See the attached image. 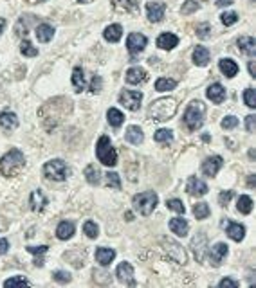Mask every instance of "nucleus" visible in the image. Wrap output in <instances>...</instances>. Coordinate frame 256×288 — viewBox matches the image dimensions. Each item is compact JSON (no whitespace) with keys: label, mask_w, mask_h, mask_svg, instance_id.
Here are the masks:
<instances>
[{"label":"nucleus","mask_w":256,"mask_h":288,"mask_svg":"<svg viewBox=\"0 0 256 288\" xmlns=\"http://www.w3.org/2000/svg\"><path fill=\"white\" fill-rule=\"evenodd\" d=\"M177 112V101L173 97H159L155 99L148 108V117L157 123H164L172 119Z\"/></svg>","instance_id":"f257e3e1"},{"label":"nucleus","mask_w":256,"mask_h":288,"mask_svg":"<svg viewBox=\"0 0 256 288\" xmlns=\"http://www.w3.org/2000/svg\"><path fill=\"white\" fill-rule=\"evenodd\" d=\"M25 168V157L24 153L13 148L6 155H2L0 159V173L4 176H17L20 175V171Z\"/></svg>","instance_id":"f03ea898"},{"label":"nucleus","mask_w":256,"mask_h":288,"mask_svg":"<svg viewBox=\"0 0 256 288\" xmlns=\"http://www.w3.org/2000/svg\"><path fill=\"white\" fill-rule=\"evenodd\" d=\"M204 115H206V105L202 101H191L184 112V124L188 126L190 132H197L202 128Z\"/></svg>","instance_id":"7ed1b4c3"},{"label":"nucleus","mask_w":256,"mask_h":288,"mask_svg":"<svg viewBox=\"0 0 256 288\" xmlns=\"http://www.w3.org/2000/svg\"><path fill=\"white\" fill-rule=\"evenodd\" d=\"M96 157L101 164L108 166V168H114L118 164V152H116V148L112 146V142L107 135L99 137V141L96 144Z\"/></svg>","instance_id":"20e7f679"},{"label":"nucleus","mask_w":256,"mask_h":288,"mask_svg":"<svg viewBox=\"0 0 256 288\" xmlns=\"http://www.w3.org/2000/svg\"><path fill=\"white\" fill-rule=\"evenodd\" d=\"M132 204H134V209L139 214L150 216L154 212L155 207H157V204H159V196H157L155 191H143V193L136 194L132 198Z\"/></svg>","instance_id":"39448f33"},{"label":"nucleus","mask_w":256,"mask_h":288,"mask_svg":"<svg viewBox=\"0 0 256 288\" xmlns=\"http://www.w3.org/2000/svg\"><path fill=\"white\" fill-rule=\"evenodd\" d=\"M43 175L51 178V180H56V182H63L69 176V168L61 159H54L49 160L47 164L43 166Z\"/></svg>","instance_id":"423d86ee"},{"label":"nucleus","mask_w":256,"mask_h":288,"mask_svg":"<svg viewBox=\"0 0 256 288\" xmlns=\"http://www.w3.org/2000/svg\"><path fill=\"white\" fill-rule=\"evenodd\" d=\"M161 243H162V247H164V250H166L168 258L172 259V261H175V263H179V265H186L188 256H186L184 249L180 247L177 241L170 240V238H162Z\"/></svg>","instance_id":"0eeeda50"},{"label":"nucleus","mask_w":256,"mask_h":288,"mask_svg":"<svg viewBox=\"0 0 256 288\" xmlns=\"http://www.w3.org/2000/svg\"><path fill=\"white\" fill-rule=\"evenodd\" d=\"M141 101H143V94L137 90H123L119 94V105H123L130 112H137L141 108Z\"/></svg>","instance_id":"6e6552de"},{"label":"nucleus","mask_w":256,"mask_h":288,"mask_svg":"<svg viewBox=\"0 0 256 288\" xmlns=\"http://www.w3.org/2000/svg\"><path fill=\"white\" fill-rule=\"evenodd\" d=\"M146 43H148V38L144 35H141V33H132V35H128V38H126V49H128V53H130L132 56L143 53L144 47H146Z\"/></svg>","instance_id":"1a4fd4ad"},{"label":"nucleus","mask_w":256,"mask_h":288,"mask_svg":"<svg viewBox=\"0 0 256 288\" xmlns=\"http://www.w3.org/2000/svg\"><path fill=\"white\" fill-rule=\"evenodd\" d=\"M116 276H118V281L123 283V285H128V287H136L137 285L136 279H134V267L128 261H123L121 265H118Z\"/></svg>","instance_id":"9d476101"},{"label":"nucleus","mask_w":256,"mask_h":288,"mask_svg":"<svg viewBox=\"0 0 256 288\" xmlns=\"http://www.w3.org/2000/svg\"><path fill=\"white\" fill-rule=\"evenodd\" d=\"M164 13H166V4L164 2H148L146 4V17L154 24L161 22L164 18Z\"/></svg>","instance_id":"9b49d317"},{"label":"nucleus","mask_w":256,"mask_h":288,"mask_svg":"<svg viewBox=\"0 0 256 288\" xmlns=\"http://www.w3.org/2000/svg\"><path fill=\"white\" fill-rule=\"evenodd\" d=\"M227 252H229V249H227L226 243H215L213 247L208 250L209 261H211V265H213V267H220L222 261L226 259Z\"/></svg>","instance_id":"f8f14e48"},{"label":"nucleus","mask_w":256,"mask_h":288,"mask_svg":"<svg viewBox=\"0 0 256 288\" xmlns=\"http://www.w3.org/2000/svg\"><path fill=\"white\" fill-rule=\"evenodd\" d=\"M222 164H224V159H222L220 155H213V157H208V159L204 160L202 164V173L206 176H215L218 171H220Z\"/></svg>","instance_id":"ddd939ff"},{"label":"nucleus","mask_w":256,"mask_h":288,"mask_svg":"<svg viewBox=\"0 0 256 288\" xmlns=\"http://www.w3.org/2000/svg\"><path fill=\"white\" fill-rule=\"evenodd\" d=\"M222 225L226 227L227 236H229L233 241H242L245 238V227L242 224H236V222L226 220V222H222Z\"/></svg>","instance_id":"4468645a"},{"label":"nucleus","mask_w":256,"mask_h":288,"mask_svg":"<svg viewBox=\"0 0 256 288\" xmlns=\"http://www.w3.org/2000/svg\"><path fill=\"white\" fill-rule=\"evenodd\" d=\"M208 184L200 180V178H197V176H190V180H188V186H186V191L191 194V196H204V194H208Z\"/></svg>","instance_id":"2eb2a0df"},{"label":"nucleus","mask_w":256,"mask_h":288,"mask_svg":"<svg viewBox=\"0 0 256 288\" xmlns=\"http://www.w3.org/2000/svg\"><path fill=\"white\" fill-rule=\"evenodd\" d=\"M236 45H238V51L249 58H255L256 54V41L253 36H240L236 40Z\"/></svg>","instance_id":"dca6fc26"},{"label":"nucleus","mask_w":256,"mask_h":288,"mask_svg":"<svg viewBox=\"0 0 256 288\" xmlns=\"http://www.w3.org/2000/svg\"><path fill=\"white\" fill-rule=\"evenodd\" d=\"M206 96H208V99H211V103L220 105V103H224V99H226V88L222 87L220 83H213V85L208 87Z\"/></svg>","instance_id":"f3484780"},{"label":"nucleus","mask_w":256,"mask_h":288,"mask_svg":"<svg viewBox=\"0 0 256 288\" xmlns=\"http://www.w3.org/2000/svg\"><path fill=\"white\" fill-rule=\"evenodd\" d=\"M179 45V36L173 35V33H162L157 38V47L162 49V51H172Z\"/></svg>","instance_id":"a211bd4d"},{"label":"nucleus","mask_w":256,"mask_h":288,"mask_svg":"<svg viewBox=\"0 0 256 288\" xmlns=\"http://www.w3.org/2000/svg\"><path fill=\"white\" fill-rule=\"evenodd\" d=\"M146 77H148V74H146L143 67H132V69L126 71L125 79L128 85H139V83L146 81Z\"/></svg>","instance_id":"6ab92c4d"},{"label":"nucleus","mask_w":256,"mask_h":288,"mask_svg":"<svg viewBox=\"0 0 256 288\" xmlns=\"http://www.w3.org/2000/svg\"><path fill=\"white\" fill-rule=\"evenodd\" d=\"M29 206L35 212H42L43 209H45V206H47V198H45V194H43L40 189H36V191L31 193Z\"/></svg>","instance_id":"aec40b11"},{"label":"nucleus","mask_w":256,"mask_h":288,"mask_svg":"<svg viewBox=\"0 0 256 288\" xmlns=\"http://www.w3.org/2000/svg\"><path fill=\"white\" fill-rule=\"evenodd\" d=\"M112 6L119 13H137L139 11V0H112Z\"/></svg>","instance_id":"412c9836"},{"label":"nucleus","mask_w":256,"mask_h":288,"mask_svg":"<svg viewBox=\"0 0 256 288\" xmlns=\"http://www.w3.org/2000/svg\"><path fill=\"white\" fill-rule=\"evenodd\" d=\"M116 258V250L107 247H99L96 250V261L101 265V267H108Z\"/></svg>","instance_id":"4be33fe9"},{"label":"nucleus","mask_w":256,"mask_h":288,"mask_svg":"<svg viewBox=\"0 0 256 288\" xmlns=\"http://www.w3.org/2000/svg\"><path fill=\"white\" fill-rule=\"evenodd\" d=\"M170 230L175 232L177 236H180V238H184V236H188L190 224L186 222L184 218H172V220H170Z\"/></svg>","instance_id":"5701e85b"},{"label":"nucleus","mask_w":256,"mask_h":288,"mask_svg":"<svg viewBox=\"0 0 256 288\" xmlns=\"http://www.w3.org/2000/svg\"><path fill=\"white\" fill-rule=\"evenodd\" d=\"M121 36H123V27H121L119 24L108 25V27H105V31H103V38L107 41H110V43H118V41L121 40Z\"/></svg>","instance_id":"b1692460"},{"label":"nucleus","mask_w":256,"mask_h":288,"mask_svg":"<svg viewBox=\"0 0 256 288\" xmlns=\"http://www.w3.org/2000/svg\"><path fill=\"white\" fill-rule=\"evenodd\" d=\"M0 126L6 132H13L18 126V117L17 114L13 112H0Z\"/></svg>","instance_id":"393cba45"},{"label":"nucleus","mask_w":256,"mask_h":288,"mask_svg":"<svg viewBox=\"0 0 256 288\" xmlns=\"http://www.w3.org/2000/svg\"><path fill=\"white\" fill-rule=\"evenodd\" d=\"M36 38L38 41H42V43H47V41L53 40L54 36V27L49 24H38L36 25Z\"/></svg>","instance_id":"a878e982"},{"label":"nucleus","mask_w":256,"mask_h":288,"mask_svg":"<svg viewBox=\"0 0 256 288\" xmlns=\"http://www.w3.org/2000/svg\"><path fill=\"white\" fill-rule=\"evenodd\" d=\"M125 141L130 144H141L144 141V134L139 126H128L125 132Z\"/></svg>","instance_id":"bb28decb"},{"label":"nucleus","mask_w":256,"mask_h":288,"mask_svg":"<svg viewBox=\"0 0 256 288\" xmlns=\"http://www.w3.org/2000/svg\"><path fill=\"white\" fill-rule=\"evenodd\" d=\"M218 67H220L222 74H224L226 77H235L236 74H238V65H236V61H233L231 58L220 59Z\"/></svg>","instance_id":"cd10ccee"},{"label":"nucleus","mask_w":256,"mask_h":288,"mask_svg":"<svg viewBox=\"0 0 256 288\" xmlns=\"http://www.w3.org/2000/svg\"><path fill=\"white\" fill-rule=\"evenodd\" d=\"M193 63L197 67H206L209 63V51L204 45H197L193 51Z\"/></svg>","instance_id":"c85d7f7f"},{"label":"nucleus","mask_w":256,"mask_h":288,"mask_svg":"<svg viewBox=\"0 0 256 288\" xmlns=\"http://www.w3.org/2000/svg\"><path fill=\"white\" fill-rule=\"evenodd\" d=\"M74 230H76V227H74L72 222H61V224L56 227V236H58V240L67 241L74 236Z\"/></svg>","instance_id":"c756f323"},{"label":"nucleus","mask_w":256,"mask_h":288,"mask_svg":"<svg viewBox=\"0 0 256 288\" xmlns=\"http://www.w3.org/2000/svg\"><path fill=\"white\" fill-rule=\"evenodd\" d=\"M36 18L35 15H24V17H20V20H18L17 24V36H25L27 33H29V24L31 22H35Z\"/></svg>","instance_id":"7c9ffc66"},{"label":"nucleus","mask_w":256,"mask_h":288,"mask_svg":"<svg viewBox=\"0 0 256 288\" xmlns=\"http://www.w3.org/2000/svg\"><path fill=\"white\" fill-rule=\"evenodd\" d=\"M206 240V234L200 232V234H197L191 241V247H193V252H195V258L198 263H204V247L200 245V241Z\"/></svg>","instance_id":"2f4dec72"},{"label":"nucleus","mask_w":256,"mask_h":288,"mask_svg":"<svg viewBox=\"0 0 256 288\" xmlns=\"http://www.w3.org/2000/svg\"><path fill=\"white\" fill-rule=\"evenodd\" d=\"M107 119H108V123H110V126H114V128H119L121 124L125 123V115H123V112L118 110V108H108Z\"/></svg>","instance_id":"473e14b6"},{"label":"nucleus","mask_w":256,"mask_h":288,"mask_svg":"<svg viewBox=\"0 0 256 288\" xmlns=\"http://www.w3.org/2000/svg\"><path fill=\"white\" fill-rule=\"evenodd\" d=\"M85 178H87V182L90 186H98V184L101 182V173H99V170L94 164H90L85 168Z\"/></svg>","instance_id":"72a5a7b5"},{"label":"nucleus","mask_w":256,"mask_h":288,"mask_svg":"<svg viewBox=\"0 0 256 288\" xmlns=\"http://www.w3.org/2000/svg\"><path fill=\"white\" fill-rule=\"evenodd\" d=\"M72 85H74V90H76V92H81V90H85V74H83V69L76 67V69L72 71Z\"/></svg>","instance_id":"f704fd0d"},{"label":"nucleus","mask_w":256,"mask_h":288,"mask_svg":"<svg viewBox=\"0 0 256 288\" xmlns=\"http://www.w3.org/2000/svg\"><path fill=\"white\" fill-rule=\"evenodd\" d=\"M175 87H177V81L172 79V77H159L155 81V90L157 92H168V90H173Z\"/></svg>","instance_id":"c9c22d12"},{"label":"nucleus","mask_w":256,"mask_h":288,"mask_svg":"<svg viewBox=\"0 0 256 288\" xmlns=\"http://www.w3.org/2000/svg\"><path fill=\"white\" fill-rule=\"evenodd\" d=\"M193 214H195L197 220H206L211 214V209H209V206L206 202H198V204L193 206Z\"/></svg>","instance_id":"e433bc0d"},{"label":"nucleus","mask_w":256,"mask_h":288,"mask_svg":"<svg viewBox=\"0 0 256 288\" xmlns=\"http://www.w3.org/2000/svg\"><path fill=\"white\" fill-rule=\"evenodd\" d=\"M236 209H238L242 214H251V211H253V200H251V196H247V194H242V196L238 198Z\"/></svg>","instance_id":"4c0bfd02"},{"label":"nucleus","mask_w":256,"mask_h":288,"mask_svg":"<svg viewBox=\"0 0 256 288\" xmlns=\"http://www.w3.org/2000/svg\"><path fill=\"white\" fill-rule=\"evenodd\" d=\"M47 245H40V247H27V252L31 254H35L36 259H35V265L36 267H43V258H42V254L47 252Z\"/></svg>","instance_id":"58836bf2"},{"label":"nucleus","mask_w":256,"mask_h":288,"mask_svg":"<svg viewBox=\"0 0 256 288\" xmlns=\"http://www.w3.org/2000/svg\"><path fill=\"white\" fill-rule=\"evenodd\" d=\"M154 141L155 142H172L173 141V132L172 130H166V128H161L157 130L154 134Z\"/></svg>","instance_id":"ea45409f"},{"label":"nucleus","mask_w":256,"mask_h":288,"mask_svg":"<svg viewBox=\"0 0 256 288\" xmlns=\"http://www.w3.org/2000/svg\"><path fill=\"white\" fill-rule=\"evenodd\" d=\"M20 53L24 54V56H27V58H35V56H38V49L29 40H24L20 43Z\"/></svg>","instance_id":"a19ab883"},{"label":"nucleus","mask_w":256,"mask_h":288,"mask_svg":"<svg viewBox=\"0 0 256 288\" xmlns=\"http://www.w3.org/2000/svg\"><path fill=\"white\" fill-rule=\"evenodd\" d=\"M83 232L89 236L90 240H96V238H98V234H99V229H98L96 222H92V220H87V222L83 224Z\"/></svg>","instance_id":"79ce46f5"},{"label":"nucleus","mask_w":256,"mask_h":288,"mask_svg":"<svg viewBox=\"0 0 256 288\" xmlns=\"http://www.w3.org/2000/svg\"><path fill=\"white\" fill-rule=\"evenodd\" d=\"M25 285H29V279L24 276H15V277H9L4 281V287L9 288V287H25Z\"/></svg>","instance_id":"37998d69"},{"label":"nucleus","mask_w":256,"mask_h":288,"mask_svg":"<svg viewBox=\"0 0 256 288\" xmlns=\"http://www.w3.org/2000/svg\"><path fill=\"white\" fill-rule=\"evenodd\" d=\"M198 9H200V6H198L197 0H186L184 4H182V7H180V13L182 15H191V13H197Z\"/></svg>","instance_id":"c03bdc74"},{"label":"nucleus","mask_w":256,"mask_h":288,"mask_svg":"<svg viewBox=\"0 0 256 288\" xmlns=\"http://www.w3.org/2000/svg\"><path fill=\"white\" fill-rule=\"evenodd\" d=\"M220 22L224 25H227V27H229V25H233V24H236V22H238V15H236L235 11L222 13V15H220Z\"/></svg>","instance_id":"a18cd8bd"},{"label":"nucleus","mask_w":256,"mask_h":288,"mask_svg":"<svg viewBox=\"0 0 256 288\" xmlns=\"http://www.w3.org/2000/svg\"><path fill=\"white\" fill-rule=\"evenodd\" d=\"M195 33H197V36H198V38H202V40H206V38H209V35H211V25H209L208 22H202V24H197Z\"/></svg>","instance_id":"49530a36"},{"label":"nucleus","mask_w":256,"mask_h":288,"mask_svg":"<svg viewBox=\"0 0 256 288\" xmlns=\"http://www.w3.org/2000/svg\"><path fill=\"white\" fill-rule=\"evenodd\" d=\"M166 207L168 209H172V211H175V212H179V214H184L186 212L184 204H182L179 198H170V200L166 202Z\"/></svg>","instance_id":"de8ad7c7"},{"label":"nucleus","mask_w":256,"mask_h":288,"mask_svg":"<svg viewBox=\"0 0 256 288\" xmlns=\"http://www.w3.org/2000/svg\"><path fill=\"white\" fill-rule=\"evenodd\" d=\"M105 175H107V184L110 186V188L121 189V178L116 171H108V173H105Z\"/></svg>","instance_id":"09e8293b"},{"label":"nucleus","mask_w":256,"mask_h":288,"mask_svg":"<svg viewBox=\"0 0 256 288\" xmlns=\"http://www.w3.org/2000/svg\"><path fill=\"white\" fill-rule=\"evenodd\" d=\"M244 101H245V105L249 106V108H255V106H256L255 88H245V90H244Z\"/></svg>","instance_id":"8fccbe9b"},{"label":"nucleus","mask_w":256,"mask_h":288,"mask_svg":"<svg viewBox=\"0 0 256 288\" xmlns=\"http://www.w3.org/2000/svg\"><path fill=\"white\" fill-rule=\"evenodd\" d=\"M220 126H222L224 130H233V128H236V126H238V119L235 117V115H226V117L222 119Z\"/></svg>","instance_id":"3c124183"},{"label":"nucleus","mask_w":256,"mask_h":288,"mask_svg":"<svg viewBox=\"0 0 256 288\" xmlns=\"http://www.w3.org/2000/svg\"><path fill=\"white\" fill-rule=\"evenodd\" d=\"M94 281L103 283V285H110V283H112V277H110V274H107V272L94 270Z\"/></svg>","instance_id":"603ef678"},{"label":"nucleus","mask_w":256,"mask_h":288,"mask_svg":"<svg viewBox=\"0 0 256 288\" xmlns=\"http://www.w3.org/2000/svg\"><path fill=\"white\" fill-rule=\"evenodd\" d=\"M101 87H103L101 76L92 77V81H90V92H92V94H99V92H101Z\"/></svg>","instance_id":"864d4df0"},{"label":"nucleus","mask_w":256,"mask_h":288,"mask_svg":"<svg viewBox=\"0 0 256 288\" xmlns=\"http://www.w3.org/2000/svg\"><path fill=\"white\" fill-rule=\"evenodd\" d=\"M53 279L54 281H58V283H69L71 281V274L65 270H56L53 274Z\"/></svg>","instance_id":"5fc2aeb1"},{"label":"nucleus","mask_w":256,"mask_h":288,"mask_svg":"<svg viewBox=\"0 0 256 288\" xmlns=\"http://www.w3.org/2000/svg\"><path fill=\"white\" fill-rule=\"evenodd\" d=\"M231 198H233V191H224V193L218 194V204H220L222 207H226Z\"/></svg>","instance_id":"6e6d98bb"},{"label":"nucleus","mask_w":256,"mask_h":288,"mask_svg":"<svg viewBox=\"0 0 256 288\" xmlns=\"http://www.w3.org/2000/svg\"><path fill=\"white\" fill-rule=\"evenodd\" d=\"M218 287L220 288H238V283L231 279V277H224L220 283H218Z\"/></svg>","instance_id":"4d7b16f0"},{"label":"nucleus","mask_w":256,"mask_h":288,"mask_svg":"<svg viewBox=\"0 0 256 288\" xmlns=\"http://www.w3.org/2000/svg\"><path fill=\"white\" fill-rule=\"evenodd\" d=\"M255 123H256V119H255V115H253V114L245 117V130H247L249 134H253V132H255Z\"/></svg>","instance_id":"13d9d810"},{"label":"nucleus","mask_w":256,"mask_h":288,"mask_svg":"<svg viewBox=\"0 0 256 288\" xmlns=\"http://www.w3.org/2000/svg\"><path fill=\"white\" fill-rule=\"evenodd\" d=\"M7 250H9V241L6 238H0V256H4Z\"/></svg>","instance_id":"bf43d9fd"},{"label":"nucleus","mask_w":256,"mask_h":288,"mask_svg":"<svg viewBox=\"0 0 256 288\" xmlns=\"http://www.w3.org/2000/svg\"><path fill=\"white\" fill-rule=\"evenodd\" d=\"M231 4H233V0H218V2H217V6H218V7L231 6Z\"/></svg>","instance_id":"052dcab7"},{"label":"nucleus","mask_w":256,"mask_h":288,"mask_svg":"<svg viewBox=\"0 0 256 288\" xmlns=\"http://www.w3.org/2000/svg\"><path fill=\"white\" fill-rule=\"evenodd\" d=\"M249 74L253 77L256 76V65H255V61H249Z\"/></svg>","instance_id":"680f3d73"},{"label":"nucleus","mask_w":256,"mask_h":288,"mask_svg":"<svg viewBox=\"0 0 256 288\" xmlns=\"http://www.w3.org/2000/svg\"><path fill=\"white\" fill-rule=\"evenodd\" d=\"M4 29H6V18H0V36H2Z\"/></svg>","instance_id":"e2e57ef3"},{"label":"nucleus","mask_w":256,"mask_h":288,"mask_svg":"<svg viewBox=\"0 0 256 288\" xmlns=\"http://www.w3.org/2000/svg\"><path fill=\"white\" fill-rule=\"evenodd\" d=\"M247 186H249L251 189L255 188V175H249V178H247Z\"/></svg>","instance_id":"0e129e2a"},{"label":"nucleus","mask_w":256,"mask_h":288,"mask_svg":"<svg viewBox=\"0 0 256 288\" xmlns=\"http://www.w3.org/2000/svg\"><path fill=\"white\" fill-rule=\"evenodd\" d=\"M125 220H126V222H132V220H134V214H132L130 211L125 212Z\"/></svg>","instance_id":"69168bd1"},{"label":"nucleus","mask_w":256,"mask_h":288,"mask_svg":"<svg viewBox=\"0 0 256 288\" xmlns=\"http://www.w3.org/2000/svg\"><path fill=\"white\" fill-rule=\"evenodd\" d=\"M31 4H40V2H45V0H29Z\"/></svg>","instance_id":"338daca9"},{"label":"nucleus","mask_w":256,"mask_h":288,"mask_svg":"<svg viewBox=\"0 0 256 288\" xmlns=\"http://www.w3.org/2000/svg\"><path fill=\"white\" fill-rule=\"evenodd\" d=\"M78 2H81V4H89V2H92V0H78Z\"/></svg>","instance_id":"774afa93"}]
</instances>
